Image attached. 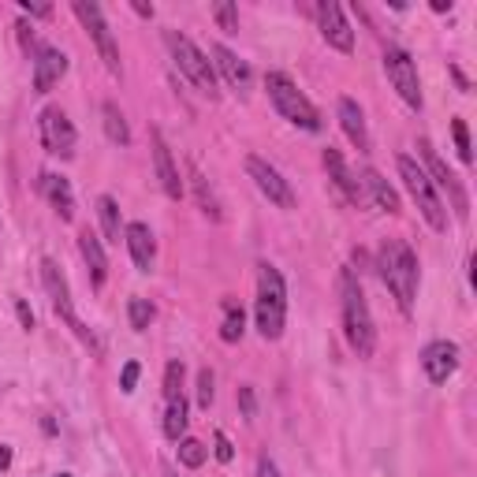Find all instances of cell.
Returning a JSON list of instances; mask_svg holds the SVG:
<instances>
[{
	"label": "cell",
	"mask_w": 477,
	"mask_h": 477,
	"mask_svg": "<svg viewBox=\"0 0 477 477\" xmlns=\"http://www.w3.org/2000/svg\"><path fill=\"white\" fill-rule=\"evenodd\" d=\"M265 90H269L272 108L280 112L288 124H295V127H302V131H321V112L313 108V101L291 83L284 71H269V75H265Z\"/></svg>",
	"instance_id": "4"
},
{
	"label": "cell",
	"mask_w": 477,
	"mask_h": 477,
	"mask_svg": "<svg viewBox=\"0 0 477 477\" xmlns=\"http://www.w3.org/2000/svg\"><path fill=\"white\" fill-rule=\"evenodd\" d=\"M213 455H217L220 462H231V459H235V448H231V441H228V436H224L220 429L213 432Z\"/></svg>",
	"instance_id": "35"
},
{
	"label": "cell",
	"mask_w": 477,
	"mask_h": 477,
	"mask_svg": "<svg viewBox=\"0 0 477 477\" xmlns=\"http://www.w3.org/2000/svg\"><path fill=\"white\" fill-rule=\"evenodd\" d=\"M19 8H23V12H30V15H37V19H49V15H53V8H49V5H30V0H19Z\"/></svg>",
	"instance_id": "38"
},
{
	"label": "cell",
	"mask_w": 477,
	"mask_h": 477,
	"mask_svg": "<svg viewBox=\"0 0 477 477\" xmlns=\"http://www.w3.org/2000/svg\"><path fill=\"white\" fill-rule=\"evenodd\" d=\"M8 466H12V448L0 444V470H8Z\"/></svg>",
	"instance_id": "41"
},
{
	"label": "cell",
	"mask_w": 477,
	"mask_h": 477,
	"mask_svg": "<svg viewBox=\"0 0 477 477\" xmlns=\"http://www.w3.org/2000/svg\"><path fill=\"white\" fill-rule=\"evenodd\" d=\"M127 317H131V329L135 332H146L153 325V306L146 299H131L127 302Z\"/></svg>",
	"instance_id": "31"
},
{
	"label": "cell",
	"mask_w": 477,
	"mask_h": 477,
	"mask_svg": "<svg viewBox=\"0 0 477 477\" xmlns=\"http://www.w3.org/2000/svg\"><path fill=\"white\" fill-rule=\"evenodd\" d=\"M206 455H209V448L202 441H194V436H183V441H179V462L187 470H198V466L206 462Z\"/></svg>",
	"instance_id": "29"
},
{
	"label": "cell",
	"mask_w": 477,
	"mask_h": 477,
	"mask_svg": "<svg viewBox=\"0 0 477 477\" xmlns=\"http://www.w3.org/2000/svg\"><path fill=\"white\" fill-rule=\"evenodd\" d=\"M340 306H343V332H347V343L354 347L358 358H373V350H377V325H373L366 291H362V284H358L354 269H343V272H340Z\"/></svg>",
	"instance_id": "1"
},
{
	"label": "cell",
	"mask_w": 477,
	"mask_h": 477,
	"mask_svg": "<svg viewBox=\"0 0 477 477\" xmlns=\"http://www.w3.org/2000/svg\"><path fill=\"white\" fill-rule=\"evenodd\" d=\"M254 317L261 340H280L288 325V288L276 265H258V299H254Z\"/></svg>",
	"instance_id": "3"
},
{
	"label": "cell",
	"mask_w": 477,
	"mask_h": 477,
	"mask_svg": "<svg viewBox=\"0 0 477 477\" xmlns=\"http://www.w3.org/2000/svg\"><path fill=\"white\" fill-rule=\"evenodd\" d=\"M421 370L432 384H444L455 370H459V347L452 340H432L425 350H421Z\"/></svg>",
	"instance_id": "14"
},
{
	"label": "cell",
	"mask_w": 477,
	"mask_h": 477,
	"mask_svg": "<svg viewBox=\"0 0 477 477\" xmlns=\"http://www.w3.org/2000/svg\"><path fill=\"white\" fill-rule=\"evenodd\" d=\"M187 179H190V190H194V198H198V209H202L209 220H220L224 213H220V202H217V190L209 187V179L202 176V168H198L194 161L187 165Z\"/></svg>",
	"instance_id": "23"
},
{
	"label": "cell",
	"mask_w": 477,
	"mask_h": 477,
	"mask_svg": "<svg viewBox=\"0 0 477 477\" xmlns=\"http://www.w3.org/2000/svg\"><path fill=\"white\" fill-rule=\"evenodd\" d=\"M325 168H329V179L336 183V190L347 198L350 206H362L366 202V194H362V187H358V179L350 176V168H347V161H343V153L340 149H325Z\"/></svg>",
	"instance_id": "20"
},
{
	"label": "cell",
	"mask_w": 477,
	"mask_h": 477,
	"mask_svg": "<svg viewBox=\"0 0 477 477\" xmlns=\"http://www.w3.org/2000/svg\"><path fill=\"white\" fill-rule=\"evenodd\" d=\"M37 135H42V146H46V153H53V157H75V127H71V119H67V112L64 108H56V105H49V108H42V116H37Z\"/></svg>",
	"instance_id": "10"
},
{
	"label": "cell",
	"mask_w": 477,
	"mask_h": 477,
	"mask_svg": "<svg viewBox=\"0 0 477 477\" xmlns=\"http://www.w3.org/2000/svg\"><path fill=\"white\" fill-rule=\"evenodd\" d=\"M238 407H243V418H254V388H238Z\"/></svg>",
	"instance_id": "37"
},
{
	"label": "cell",
	"mask_w": 477,
	"mask_h": 477,
	"mask_svg": "<svg viewBox=\"0 0 477 477\" xmlns=\"http://www.w3.org/2000/svg\"><path fill=\"white\" fill-rule=\"evenodd\" d=\"M395 168H400V179H403V187L411 190V198L418 202L425 224H429L432 231H444V228H448V209H444V202H441V194H436V187L429 183L425 168L414 161V157H407V153L395 157Z\"/></svg>",
	"instance_id": "6"
},
{
	"label": "cell",
	"mask_w": 477,
	"mask_h": 477,
	"mask_svg": "<svg viewBox=\"0 0 477 477\" xmlns=\"http://www.w3.org/2000/svg\"><path fill=\"white\" fill-rule=\"evenodd\" d=\"M64 75H67V56L53 46H37V53H34V90L49 94Z\"/></svg>",
	"instance_id": "16"
},
{
	"label": "cell",
	"mask_w": 477,
	"mask_h": 477,
	"mask_svg": "<svg viewBox=\"0 0 477 477\" xmlns=\"http://www.w3.org/2000/svg\"><path fill=\"white\" fill-rule=\"evenodd\" d=\"M418 157L425 161V176H429V183L432 187H444L448 194H452V206H455V213H459V220L466 217V194H462V187H459V179L448 172V165L436 157V149H432V142H418Z\"/></svg>",
	"instance_id": "13"
},
{
	"label": "cell",
	"mask_w": 477,
	"mask_h": 477,
	"mask_svg": "<svg viewBox=\"0 0 477 477\" xmlns=\"http://www.w3.org/2000/svg\"><path fill=\"white\" fill-rule=\"evenodd\" d=\"M135 12H138V15H146V19H149V15H153V5H135Z\"/></svg>",
	"instance_id": "43"
},
{
	"label": "cell",
	"mask_w": 477,
	"mask_h": 477,
	"mask_svg": "<svg viewBox=\"0 0 477 477\" xmlns=\"http://www.w3.org/2000/svg\"><path fill=\"white\" fill-rule=\"evenodd\" d=\"M78 254H83L86 269H90V284L101 291L105 280H108V258H105V247H101V238L86 228L83 235H78Z\"/></svg>",
	"instance_id": "21"
},
{
	"label": "cell",
	"mask_w": 477,
	"mask_h": 477,
	"mask_svg": "<svg viewBox=\"0 0 477 477\" xmlns=\"http://www.w3.org/2000/svg\"><path fill=\"white\" fill-rule=\"evenodd\" d=\"M165 477H176V470H172V466H165Z\"/></svg>",
	"instance_id": "44"
},
{
	"label": "cell",
	"mask_w": 477,
	"mask_h": 477,
	"mask_svg": "<svg viewBox=\"0 0 477 477\" xmlns=\"http://www.w3.org/2000/svg\"><path fill=\"white\" fill-rule=\"evenodd\" d=\"M183 373H187V366L179 362V358L165 366V400H176V395H183Z\"/></svg>",
	"instance_id": "32"
},
{
	"label": "cell",
	"mask_w": 477,
	"mask_h": 477,
	"mask_svg": "<svg viewBox=\"0 0 477 477\" xmlns=\"http://www.w3.org/2000/svg\"><path fill=\"white\" fill-rule=\"evenodd\" d=\"M149 138H153V168H157V179H161V187H165V194L172 198V202H179V198H183V179H179V168H176V161H172V149H168V142H165L161 131H153Z\"/></svg>",
	"instance_id": "17"
},
{
	"label": "cell",
	"mask_w": 477,
	"mask_h": 477,
	"mask_svg": "<svg viewBox=\"0 0 477 477\" xmlns=\"http://www.w3.org/2000/svg\"><path fill=\"white\" fill-rule=\"evenodd\" d=\"M384 71H388V83L395 86V94H400L414 112H421L425 97H421V83H418V64L407 49L400 46H388L384 49Z\"/></svg>",
	"instance_id": "9"
},
{
	"label": "cell",
	"mask_w": 477,
	"mask_h": 477,
	"mask_svg": "<svg viewBox=\"0 0 477 477\" xmlns=\"http://www.w3.org/2000/svg\"><path fill=\"white\" fill-rule=\"evenodd\" d=\"M213 19L224 34H238V8L231 5V0H217L213 5Z\"/></svg>",
	"instance_id": "30"
},
{
	"label": "cell",
	"mask_w": 477,
	"mask_h": 477,
	"mask_svg": "<svg viewBox=\"0 0 477 477\" xmlns=\"http://www.w3.org/2000/svg\"><path fill=\"white\" fill-rule=\"evenodd\" d=\"M340 127L350 138L358 153H370V131H366V112L354 97H340Z\"/></svg>",
	"instance_id": "19"
},
{
	"label": "cell",
	"mask_w": 477,
	"mask_h": 477,
	"mask_svg": "<svg viewBox=\"0 0 477 477\" xmlns=\"http://www.w3.org/2000/svg\"><path fill=\"white\" fill-rule=\"evenodd\" d=\"M42 194L49 198V206L56 209L60 220H71L75 217V194H71V183L64 176H53V172H42Z\"/></svg>",
	"instance_id": "22"
},
{
	"label": "cell",
	"mask_w": 477,
	"mask_h": 477,
	"mask_svg": "<svg viewBox=\"0 0 477 477\" xmlns=\"http://www.w3.org/2000/svg\"><path fill=\"white\" fill-rule=\"evenodd\" d=\"M15 310H19V321H23V329L30 332V329H34V313H30V306H26L23 299H15Z\"/></svg>",
	"instance_id": "39"
},
{
	"label": "cell",
	"mask_w": 477,
	"mask_h": 477,
	"mask_svg": "<svg viewBox=\"0 0 477 477\" xmlns=\"http://www.w3.org/2000/svg\"><path fill=\"white\" fill-rule=\"evenodd\" d=\"M452 135H455L459 161H462V165H470V161H473V149H470V131H466V119H452Z\"/></svg>",
	"instance_id": "33"
},
{
	"label": "cell",
	"mask_w": 477,
	"mask_h": 477,
	"mask_svg": "<svg viewBox=\"0 0 477 477\" xmlns=\"http://www.w3.org/2000/svg\"><path fill=\"white\" fill-rule=\"evenodd\" d=\"M258 477H280V470H276V462H272L269 455L258 462Z\"/></svg>",
	"instance_id": "40"
},
{
	"label": "cell",
	"mask_w": 477,
	"mask_h": 477,
	"mask_svg": "<svg viewBox=\"0 0 477 477\" xmlns=\"http://www.w3.org/2000/svg\"><path fill=\"white\" fill-rule=\"evenodd\" d=\"M317 26H321V37L332 49L354 53V30H350V23H347V15L336 0H321V5H317Z\"/></svg>",
	"instance_id": "12"
},
{
	"label": "cell",
	"mask_w": 477,
	"mask_h": 477,
	"mask_svg": "<svg viewBox=\"0 0 477 477\" xmlns=\"http://www.w3.org/2000/svg\"><path fill=\"white\" fill-rule=\"evenodd\" d=\"M377 269L384 276L388 291L395 295L403 313L414 310V295H418V254L403 243V238H388L381 247V258H377Z\"/></svg>",
	"instance_id": "2"
},
{
	"label": "cell",
	"mask_w": 477,
	"mask_h": 477,
	"mask_svg": "<svg viewBox=\"0 0 477 477\" xmlns=\"http://www.w3.org/2000/svg\"><path fill=\"white\" fill-rule=\"evenodd\" d=\"M56 477H71V473H56Z\"/></svg>",
	"instance_id": "45"
},
{
	"label": "cell",
	"mask_w": 477,
	"mask_h": 477,
	"mask_svg": "<svg viewBox=\"0 0 477 477\" xmlns=\"http://www.w3.org/2000/svg\"><path fill=\"white\" fill-rule=\"evenodd\" d=\"M213 370H202V373H198V407H202V411H209L213 407Z\"/></svg>",
	"instance_id": "34"
},
{
	"label": "cell",
	"mask_w": 477,
	"mask_h": 477,
	"mask_svg": "<svg viewBox=\"0 0 477 477\" xmlns=\"http://www.w3.org/2000/svg\"><path fill=\"white\" fill-rule=\"evenodd\" d=\"M247 176L254 179V187L269 198L272 206H280V209H295V190L291 183L276 172L269 161H261V157H247Z\"/></svg>",
	"instance_id": "11"
},
{
	"label": "cell",
	"mask_w": 477,
	"mask_h": 477,
	"mask_svg": "<svg viewBox=\"0 0 477 477\" xmlns=\"http://www.w3.org/2000/svg\"><path fill=\"white\" fill-rule=\"evenodd\" d=\"M247 332V313L235 299H224V321H220V340L224 343H238Z\"/></svg>",
	"instance_id": "27"
},
{
	"label": "cell",
	"mask_w": 477,
	"mask_h": 477,
	"mask_svg": "<svg viewBox=\"0 0 477 477\" xmlns=\"http://www.w3.org/2000/svg\"><path fill=\"white\" fill-rule=\"evenodd\" d=\"M362 187L370 190V198H373V206H377V209H384V213H400V194H395V187H391L377 168H366V172H362Z\"/></svg>",
	"instance_id": "24"
},
{
	"label": "cell",
	"mask_w": 477,
	"mask_h": 477,
	"mask_svg": "<svg viewBox=\"0 0 477 477\" xmlns=\"http://www.w3.org/2000/svg\"><path fill=\"white\" fill-rule=\"evenodd\" d=\"M71 12L78 15V23L90 30L94 46H97V53H101V60H105V67H108V75L119 78V75H124V67H119V46H116V37H112V30H108V23H105L101 5H94V0H75Z\"/></svg>",
	"instance_id": "8"
},
{
	"label": "cell",
	"mask_w": 477,
	"mask_h": 477,
	"mask_svg": "<svg viewBox=\"0 0 477 477\" xmlns=\"http://www.w3.org/2000/svg\"><path fill=\"white\" fill-rule=\"evenodd\" d=\"M124 243L131 250L135 269L138 272H153V265H157V238H153V231L142 220H135V224L124 228Z\"/></svg>",
	"instance_id": "18"
},
{
	"label": "cell",
	"mask_w": 477,
	"mask_h": 477,
	"mask_svg": "<svg viewBox=\"0 0 477 477\" xmlns=\"http://www.w3.org/2000/svg\"><path fill=\"white\" fill-rule=\"evenodd\" d=\"M187 400L183 395H176V400H168V411H165V436L168 441H183V432H187Z\"/></svg>",
	"instance_id": "28"
},
{
	"label": "cell",
	"mask_w": 477,
	"mask_h": 477,
	"mask_svg": "<svg viewBox=\"0 0 477 477\" xmlns=\"http://www.w3.org/2000/svg\"><path fill=\"white\" fill-rule=\"evenodd\" d=\"M97 220H101V231H105L108 243H119V238H124V220H119L116 198H108V194L97 198Z\"/></svg>",
	"instance_id": "25"
},
{
	"label": "cell",
	"mask_w": 477,
	"mask_h": 477,
	"mask_svg": "<svg viewBox=\"0 0 477 477\" xmlns=\"http://www.w3.org/2000/svg\"><path fill=\"white\" fill-rule=\"evenodd\" d=\"M42 284H46V291H49V299H53V310H56V317H64V325L83 340L94 354H101V343H97V336L78 321V313H75V306H71V288H67V276L60 272V265L53 261V258H46L42 261Z\"/></svg>",
	"instance_id": "7"
},
{
	"label": "cell",
	"mask_w": 477,
	"mask_h": 477,
	"mask_svg": "<svg viewBox=\"0 0 477 477\" xmlns=\"http://www.w3.org/2000/svg\"><path fill=\"white\" fill-rule=\"evenodd\" d=\"M168 49H172V60H176V67H179V75H187L190 83H194V90L202 94V97H209V101H217V71H213V60L198 49L187 34H179V30H168Z\"/></svg>",
	"instance_id": "5"
},
{
	"label": "cell",
	"mask_w": 477,
	"mask_h": 477,
	"mask_svg": "<svg viewBox=\"0 0 477 477\" xmlns=\"http://www.w3.org/2000/svg\"><path fill=\"white\" fill-rule=\"evenodd\" d=\"M209 53H213V71L224 75V83H228L238 97H247L250 86H254V71H250V64H247V60H238L228 46H213Z\"/></svg>",
	"instance_id": "15"
},
{
	"label": "cell",
	"mask_w": 477,
	"mask_h": 477,
	"mask_svg": "<svg viewBox=\"0 0 477 477\" xmlns=\"http://www.w3.org/2000/svg\"><path fill=\"white\" fill-rule=\"evenodd\" d=\"M101 116H105V135H108V142L131 146V127H127L124 112H119V105H116V101H105V105H101Z\"/></svg>",
	"instance_id": "26"
},
{
	"label": "cell",
	"mask_w": 477,
	"mask_h": 477,
	"mask_svg": "<svg viewBox=\"0 0 477 477\" xmlns=\"http://www.w3.org/2000/svg\"><path fill=\"white\" fill-rule=\"evenodd\" d=\"M432 12H452V0H432Z\"/></svg>",
	"instance_id": "42"
},
{
	"label": "cell",
	"mask_w": 477,
	"mask_h": 477,
	"mask_svg": "<svg viewBox=\"0 0 477 477\" xmlns=\"http://www.w3.org/2000/svg\"><path fill=\"white\" fill-rule=\"evenodd\" d=\"M138 362H127L124 366V373H119V388H124V391H135V384H138Z\"/></svg>",
	"instance_id": "36"
}]
</instances>
